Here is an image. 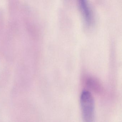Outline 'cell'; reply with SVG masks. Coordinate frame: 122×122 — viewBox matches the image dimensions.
I'll return each instance as SVG.
<instances>
[{
	"instance_id": "2",
	"label": "cell",
	"mask_w": 122,
	"mask_h": 122,
	"mask_svg": "<svg viewBox=\"0 0 122 122\" xmlns=\"http://www.w3.org/2000/svg\"><path fill=\"white\" fill-rule=\"evenodd\" d=\"M78 3L86 22L88 24H90L92 22V16L89 4L85 0H80Z\"/></svg>"
},
{
	"instance_id": "1",
	"label": "cell",
	"mask_w": 122,
	"mask_h": 122,
	"mask_svg": "<svg viewBox=\"0 0 122 122\" xmlns=\"http://www.w3.org/2000/svg\"><path fill=\"white\" fill-rule=\"evenodd\" d=\"M80 103L83 122H93L95 102L92 94L87 91L81 93Z\"/></svg>"
}]
</instances>
